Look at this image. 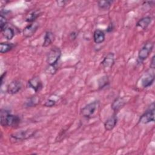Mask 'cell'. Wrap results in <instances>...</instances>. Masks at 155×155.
Listing matches in <instances>:
<instances>
[{"label":"cell","mask_w":155,"mask_h":155,"mask_svg":"<svg viewBox=\"0 0 155 155\" xmlns=\"http://www.w3.org/2000/svg\"><path fill=\"white\" fill-rule=\"evenodd\" d=\"M4 37L7 40H11L15 36V31L13 29L8 25H7L2 31H1Z\"/></svg>","instance_id":"18"},{"label":"cell","mask_w":155,"mask_h":155,"mask_svg":"<svg viewBox=\"0 0 155 155\" xmlns=\"http://www.w3.org/2000/svg\"><path fill=\"white\" fill-rule=\"evenodd\" d=\"M35 134L34 131L25 130L15 133L10 136V140L12 142H16L27 139L30 137H32Z\"/></svg>","instance_id":"5"},{"label":"cell","mask_w":155,"mask_h":155,"mask_svg":"<svg viewBox=\"0 0 155 155\" xmlns=\"http://www.w3.org/2000/svg\"><path fill=\"white\" fill-rule=\"evenodd\" d=\"M126 104V100L124 97H118L116 98L112 102L111 107L114 112L118 111L120 110Z\"/></svg>","instance_id":"11"},{"label":"cell","mask_w":155,"mask_h":155,"mask_svg":"<svg viewBox=\"0 0 155 155\" xmlns=\"http://www.w3.org/2000/svg\"><path fill=\"white\" fill-rule=\"evenodd\" d=\"M117 122V118L116 115L114 114L108 118L104 123V128L107 131H110L113 130L116 126Z\"/></svg>","instance_id":"12"},{"label":"cell","mask_w":155,"mask_h":155,"mask_svg":"<svg viewBox=\"0 0 155 155\" xmlns=\"http://www.w3.org/2000/svg\"><path fill=\"white\" fill-rule=\"evenodd\" d=\"M99 102L98 101L91 102L81 109V114L84 117L90 118L96 113L99 108Z\"/></svg>","instance_id":"3"},{"label":"cell","mask_w":155,"mask_h":155,"mask_svg":"<svg viewBox=\"0 0 155 155\" xmlns=\"http://www.w3.org/2000/svg\"><path fill=\"white\" fill-rule=\"evenodd\" d=\"M68 2L67 1H57L56 3L58 6L61 7H64Z\"/></svg>","instance_id":"24"},{"label":"cell","mask_w":155,"mask_h":155,"mask_svg":"<svg viewBox=\"0 0 155 155\" xmlns=\"http://www.w3.org/2000/svg\"><path fill=\"white\" fill-rule=\"evenodd\" d=\"M154 81V71L152 72V73L150 74H147L145 75V77H143L142 79V85L144 88L148 87L151 86L153 82Z\"/></svg>","instance_id":"13"},{"label":"cell","mask_w":155,"mask_h":155,"mask_svg":"<svg viewBox=\"0 0 155 155\" xmlns=\"http://www.w3.org/2000/svg\"><path fill=\"white\" fill-rule=\"evenodd\" d=\"M154 120V102L150 105V107L140 116L139 123L147 124Z\"/></svg>","instance_id":"4"},{"label":"cell","mask_w":155,"mask_h":155,"mask_svg":"<svg viewBox=\"0 0 155 155\" xmlns=\"http://www.w3.org/2000/svg\"><path fill=\"white\" fill-rule=\"evenodd\" d=\"M28 85L30 88H32L36 92L41 90L42 88V84L40 78L38 76H35L30 79L28 81Z\"/></svg>","instance_id":"9"},{"label":"cell","mask_w":155,"mask_h":155,"mask_svg":"<svg viewBox=\"0 0 155 155\" xmlns=\"http://www.w3.org/2000/svg\"><path fill=\"white\" fill-rule=\"evenodd\" d=\"M151 21H152V19L150 16L143 17L139 20V21L136 24V26L143 30H145L151 24Z\"/></svg>","instance_id":"15"},{"label":"cell","mask_w":155,"mask_h":155,"mask_svg":"<svg viewBox=\"0 0 155 155\" xmlns=\"http://www.w3.org/2000/svg\"><path fill=\"white\" fill-rule=\"evenodd\" d=\"M54 39H55V36L53 33H52L50 31H46L44 36V39L42 47H48L49 45L52 44Z\"/></svg>","instance_id":"16"},{"label":"cell","mask_w":155,"mask_h":155,"mask_svg":"<svg viewBox=\"0 0 155 155\" xmlns=\"http://www.w3.org/2000/svg\"><path fill=\"white\" fill-rule=\"evenodd\" d=\"M113 2V1H99L97 2V6L100 9L107 10L110 8Z\"/></svg>","instance_id":"20"},{"label":"cell","mask_w":155,"mask_h":155,"mask_svg":"<svg viewBox=\"0 0 155 155\" xmlns=\"http://www.w3.org/2000/svg\"><path fill=\"white\" fill-rule=\"evenodd\" d=\"M77 35H78L77 33H76L75 31H73V32H71V33L70 34V39H74L76 38Z\"/></svg>","instance_id":"26"},{"label":"cell","mask_w":155,"mask_h":155,"mask_svg":"<svg viewBox=\"0 0 155 155\" xmlns=\"http://www.w3.org/2000/svg\"><path fill=\"white\" fill-rule=\"evenodd\" d=\"M41 12L39 10H35L30 11L25 17V21L28 22H34L35 20L40 16Z\"/></svg>","instance_id":"17"},{"label":"cell","mask_w":155,"mask_h":155,"mask_svg":"<svg viewBox=\"0 0 155 155\" xmlns=\"http://www.w3.org/2000/svg\"><path fill=\"white\" fill-rule=\"evenodd\" d=\"M14 47V44L12 43H1L0 52L1 53H6L11 50Z\"/></svg>","instance_id":"21"},{"label":"cell","mask_w":155,"mask_h":155,"mask_svg":"<svg viewBox=\"0 0 155 155\" xmlns=\"http://www.w3.org/2000/svg\"><path fill=\"white\" fill-rule=\"evenodd\" d=\"M154 44L151 41H149L146 42L142 47L140 49L138 53V58L140 61H143L145 60L150 55L153 50Z\"/></svg>","instance_id":"6"},{"label":"cell","mask_w":155,"mask_h":155,"mask_svg":"<svg viewBox=\"0 0 155 155\" xmlns=\"http://www.w3.org/2000/svg\"><path fill=\"white\" fill-rule=\"evenodd\" d=\"M93 40L96 44H101L105 40V33L100 30L97 29L93 33Z\"/></svg>","instance_id":"14"},{"label":"cell","mask_w":155,"mask_h":155,"mask_svg":"<svg viewBox=\"0 0 155 155\" xmlns=\"http://www.w3.org/2000/svg\"><path fill=\"white\" fill-rule=\"evenodd\" d=\"M39 23L34 22L27 25L22 30V34L25 38H30L35 35L39 28Z\"/></svg>","instance_id":"7"},{"label":"cell","mask_w":155,"mask_h":155,"mask_svg":"<svg viewBox=\"0 0 155 155\" xmlns=\"http://www.w3.org/2000/svg\"><path fill=\"white\" fill-rule=\"evenodd\" d=\"M154 67H155V61H154V56H153L151 58V63H150V67L152 68V69H154Z\"/></svg>","instance_id":"25"},{"label":"cell","mask_w":155,"mask_h":155,"mask_svg":"<svg viewBox=\"0 0 155 155\" xmlns=\"http://www.w3.org/2000/svg\"><path fill=\"white\" fill-rule=\"evenodd\" d=\"M56 104V101L52 99H48L47 101H45L44 105L47 107H52Z\"/></svg>","instance_id":"23"},{"label":"cell","mask_w":155,"mask_h":155,"mask_svg":"<svg viewBox=\"0 0 155 155\" xmlns=\"http://www.w3.org/2000/svg\"><path fill=\"white\" fill-rule=\"evenodd\" d=\"M22 88V83L18 80L12 81L7 87V91L10 94H15L18 93Z\"/></svg>","instance_id":"8"},{"label":"cell","mask_w":155,"mask_h":155,"mask_svg":"<svg viewBox=\"0 0 155 155\" xmlns=\"http://www.w3.org/2000/svg\"><path fill=\"white\" fill-rule=\"evenodd\" d=\"M114 64V55L113 53H108L101 62L102 67L105 68H111Z\"/></svg>","instance_id":"10"},{"label":"cell","mask_w":155,"mask_h":155,"mask_svg":"<svg viewBox=\"0 0 155 155\" xmlns=\"http://www.w3.org/2000/svg\"><path fill=\"white\" fill-rule=\"evenodd\" d=\"M61 56L59 48L54 47L50 50L47 56V62L50 66H56Z\"/></svg>","instance_id":"2"},{"label":"cell","mask_w":155,"mask_h":155,"mask_svg":"<svg viewBox=\"0 0 155 155\" xmlns=\"http://www.w3.org/2000/svg\"><path fill=\"white\" fill-rule=\"evenodd\" d=\"M7 18L3 16L2 14L0 16V28L1 31L7 25Z\"/></svg>","instance_id":"22"},{"label":"cell","mask_w":155,"mask_h":155,"mask_svg":"<svg viewBox=\"0 0 155 155\" xmlns=\"http://www.w3.org/2000/svg\"><path fill=\"white\" fill-rule=\"evenodd\" d=\"M1 124L2 126L15 127L20 122V118L16 115H13L8 110L1 109L0 111Z\"/></svg>","instance_id":"1"},{"label":"cell","mask_w":155,"mask_h":155,"mask_svg":"<svg viewBox=\"0 0 155 155\" xmlns=\"http://www.w3.org/2000/svg\"><path fill=\"white\" fill-rule=\"evenodd\" d=\"M39 102V99L36 96H33L28 99L26 101L25 105L26 107H32L36 106Z\"/></svg>","instance_id":"19"}]
</instances>
